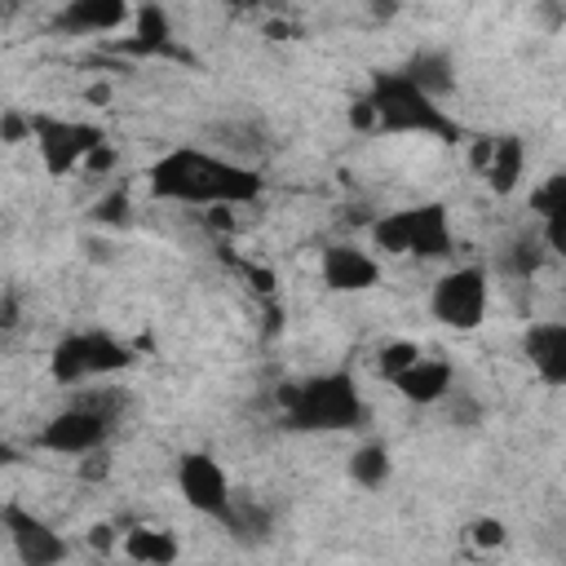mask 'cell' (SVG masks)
Listing matches in <instances>:
<instances>
[{"mask_svg":"<svg viewBox=\"0 0 566 566\" xmlns=\"http://www.w3.org/2000/svg\"><path fill=\"white\" fill-rule=\"evenodd\" d=\"M146 190L159 203L190 208H248L265 195V177L252 164H239L221 150L172 146L146 168Z\"/></svg>","mask_w":566,"mask_h":566,"instance_id":"1","label":"cell"},{"mask_svg":"<svg viewBox=\"0 0 566 566\" xmlns=\"http://www.w3.org/2000/svg\"><path fill=\"white\" fill-rule=\"evenodd\" d=\"M367 420L371 407L349 367H327L279 389V424L292 433H358Z\"/></svg>","mask_w":566,"mask_h":566,"instance_id":"2","label":"cell"},{"mask_svg":"<svg viewBox=\"0 0 566 566\" xmlns=\"http://www.w3.org/2000/svg\"><path fill=\"white\" fill-rule=\"evenodd\" d=\"M367 106L376 115V133H398V137H433V142H460V119L429 97L420 84H411L398 66H376L367 75Z\"/></svg>","mask_w":566,"mask_h":566,"instance_id":"3","label":"cell"},{"mask_svg":"<svg viewBox=\"0 0 566 566\" xmlns=\"http://www.w3.org/2000/svg\"><path fill=\"white\" fill-rule=\"evenodd\" d=\"M128 407V394L124 389H80L66 407H57L40 433H35V447L40 451H53V455H93V451H106L119 416Z\"/></svg>","mask_w":566,"mask_h":566,"instance_id":"4","label":"cell"},{"mask_svg":"<svg viewBox=\"0 0 566 566\" xmlns=\"http://www.w3.org/2000/svg\"><path fill=\"white\" fill-rule=\"evenodd\" d=\"M367 234H371V248L385 256H416V261H451L455 256L451 208L438 199L380 212Z\"/></svg>","mask_w":566,"mask_h":566,"instance_id":"5","label":"cell"},{"mask_svg":"<svg viewBox=\"0 0 566 566\" xmlns=\"http://www.w3.org/2000/svg\"><path fill=\"white\" fill-rule=\"evenodd\" d=\"M137 363V349L128 340H119L106 327H71L53 340L49 349V380L62 389H80L88 380H106L119 376Z\"/></svg>","mask_w":566,"mask_h":566,"instance_id":"6","label":"cell"},{"mask_svg":"<svg viewBox=\"0 0 566 566\" xmlns=\"http://www.w3.org/2000/svg\"><path fill=\"white\" fill-rule=\"evenodd\" d=\"M491 305V274L486 265H451L429 287V318L447 332H478Z\"/></svg>","mask_w":566,"mask_h":566,"instance_id":"7","label":"cell"},{"mask_svg":"<svg viewBox=\"0 0 566 566\" xmlns=\"http://www.w3.org/2000/svg\"><path fill=\"white\" fill-rule=\"evenodd\" d=\"M27 119H31L35 155L49 177H71L106 142L102 124H93V119H71V115H49V111H35Z\"/></svg>","mask_w":566,"mask_h":566,"instance_id":"8","label":"cell"},{"mask_svg":"<svg viewBox=\"0 0 566 566\" xmlns=\"http://www.w3.org/2000/svg\"><path fill=\"white\" fill-rule=\"evenodd\" d=\"M172 482H177V495L186 500V509L226 526V517L234 509V482H230L226 464L212 451H181L177 469H172Z\"/></svg>","mask_w":566,"mask_h":566,"instance_id":"9","label":"cell"},{"mask_svg":"<svg viewBox=\"0 0 566 566\" xmlns=\"http://www.w3.org/2000/svg\"><path fill=\"white\" fill-rule=\"evenodd\" d=\"M0 526H4L9 548H13V557H18L22 566H57V562L71 557V544H66L40 513H31V509L18 504V500H9V504L0 509Z\"/></svg>","mask_w":566,"mask_h":566,"instance_id":"10","label":"cell"},{"mask_svg":"<svg viewBox=\"0 0 566 566\" xmlns=\"http://www.w3.org/2000/svg\"><path fill=\"white\" fill-rule=\"evenodd\" d=\"M318 279L336 296H358L380 283V261L358 243H327L318 252Z\"/></svg>","mask_w":566,"mask_h":566,"instance_id":"11","label":"cell"},{"mask_svg":"<svg viewBox=\"0 0 566 566\" xmlns=\"http://www.w3.org/2000/svg\"><path fill=\"white\" fill-rule=\"evenodd\" d=\"M473 168L482 172L491 195H513L526 177V142L517 133H500V137H482L473 146Z\"/></svg>","mask_w":566,"mask_h":566,"instance_id":"12","label":"cell"},{"mask_svg":"<svg viewBox=\"0 0 566 566\" xmlns=\"http://www.w3.org/2000/svg\"><path fill=\"white\" fill-rule=\"evenodd\" d=\"M522 358L531 363V371L548 385L562 389L566 385V323L562 318H539L522 332Z\"/></svg>","mask_w":566,"mask_h":566,"instance_id":"13","label":"cell"},{"mask_svg":"<svg viewBox=\"0 0 566 566\" xmlns=\"http://www.w3.org/2000/svg\"><path fill=\"white\" fill-rule=\"evenodd\" d=\"M133 18L128 0H62L53 13V35H111Z\"/></svg>","mask_w":566,"mask_h":566,"instance_id":"14","label":"cell"},{"mask_svg":"<svg viewBox=\"0 0 566 566\" xmlns=\"http://www.w3.org/2000/svg\"><path fill=\"white\" fill-rule=\"evenodd\" d=\"M115 49L128 53V57H186L181 44H177V35H172L168 9L155 4V0H146V4L133 13V35L115 40Z\"/></svg>","mask_w":566,"mask_h":566,"instance_id":"15","label":"cell"},{"mask_svg":"<svg viewBox=\"0 0 566 566\" xmlns=\"http://www.w3.org/2000/svg\"><path fill=\"white\" fill-rule=\"evenodd\" d=\"M389 385H394V389H398V398H402V402H411V407H438V402L447 398V389L455 385V367H451L447 358L420 354V358H416V363H407Z\"/></svg>","mask_w":566,"mask_h":566,"instance_id":"16","label":"cell"},{"mask_svg":"<svg viewBox=\"0 0 566 566\" xmlns=\"http://www.w3.org/2000/svg\"><path fill=\"white\" fill-rule=\"evenodd\" d=\"M398 71L411 84H420L429 97H438V102H447L455 93V57L447 49H416Z\"/></svg>","mask_w":566,"mask_h":566,"instance_id":"17","label":"cell"},{"mask_svg":"<svg viewBox=\"0 0 566 566\" xmlns=\"http://www.w3.org/2000/svg\"><path fill=\"white\" fill-rule=\"evenodd\" d=\"M208 137H212V150H221V155H230V159H239V164H252V168H256V159L270 155V137H265L256 124H248V119L212 124Z\"/></svg>","mask_w":566,"mask_h":566,"instance_id":"18","label":"cell"},{"mask_svg":"<svg viewBox=\"0 0 566 566\" xmlns=\"http://www.w3.org/2000/svg\"><path fill=\"white\" fill-rule=\"evenodd\" d=\"M115 553L128 557V562H142V566H168V562L181 557V544H177L172 531H159V526H133V531H124V539H119Z\"/></svg>","mask_w":566,"mask_h":566,"instance_id":"19","label":"cell"},{"mask_svg":"<svg viewBox=\"0 0 566 566\" xmlns=\"http://www.w3.org/2000/svg\"><path fill=\"white\" fill-rule=\"evenodd\" d=\"M345 473H349L354 486H363V491H380V486L394 478V455H389V447H385L380 438H367V442H358V447L349 451Z\"/></svg>","mask_w":566,"mask_h":566,"instance_id":"20","label":"cell"},{"mask_svg":"<svg viewBox=\"0 0 566 566\" xmlns=\"http://www.w3.org/2000/svg\"><path fill=\"white\" fill-rule=\"evenodd\" d=\"M548 243L535 234V230H522V234H513L504 248H500V270L509 274V279H535L544 265H548Z\"/></svg>","mask_w":566,"mask_h":566,"instance_id":"21","label":"cell"},{"mask_svg":"<svg viewBox=\"0 0 566 566\" xmlns=\"http://www.w3.org/2000/svg\"><path fill=\"white\" fill-rule=\"evenodd\" d=\"M226 531L239 539V544H265L274 535V513L261 504V500H243L234 495V509L226 517Z\"/></svg>","mask_w":566,"mask_h":566,"instance_id":"22","label":"cell"},{"mask_svg":"<svg viewBox=\"0 0 566 566\" xmlns=\"http://www.w3.org/2000/svg\"><path fill=\"white\" fill-rule=\"evenodd\" d=\"M531 212L544 221H566V172H548L535 190H531Z\"/></svg>","mask_w":566,"mask_h":566,"instance_id":"23","label":"cell"},{"mask_svg":"<svg viewBox=\"0 0 566 566\" xmlns=\"http://www.w3.org/2000/svg\"><path fill=\"white\" fill-rule=\"evenodd\" d=\"M438 407H447V420H451L455 429H478V424H482V416H486L482 398H478L473 389H460V385H451V389H447V398H442Z\"/></svg>","mask_w":566,"mask_h":566,"instance_id":"24","label":"cell"},{"mask_svg":"<svg viewBox=\"0 0 566 566\" xmlns=\"http://www.w3.org/2000/svg\"><path fill=\"white\" fill-rule=\"evenodd\" d=\"M424 349L416 345V340H407V336H394V340H385L380 349H376V371H380V380H394L407 363H416Z\"/></svg>","mask_w":566,"mask_h":566,"instance_id":"25","label":"cell"},{"mask_svg":"<svg viewBox=\"0 0 566 566\" xmlns=\"http://www.w3.org/2000/svg\"><path fill=\"white\" fill-rule=\"evenodd\" d=\"M469 539H473L478 548H500V544L509 539V526H504L500 517H473V522H469Z\"/></svg>","mask_w":566,"mask_h":566,"instance_id":"26","label":"cell"},{"mask_svg":"<svg viewBox=\"0 0 566 566\" xmlns=\"http://www.w3.org/2000/svg\"><path fill=\"white\" fill-rule=\"evenodd\" d=\"M93 221H102V226H124V221H128V195H124V190H111L106 199H97V203H93Z\"/></svg>","mask_w":566,"mask_h":566,"instance_id":"27","label":"cell"},{"mask_svg":"<svg viewBox=\"0 0 566 566\" xmlns=\"http://www.w3.org/2000/svg\"><path fill=\"white\" fill-rule=\"evenodd\" d=\"M18 327H22V296L13 287H4L0 292V340H9Z\"/></svg>","mask_w":566,"mask_h":566,"instance_id":"28","label":"cell"},{"mask_svg":"<svg viewBox=\"0 0 566 566\" xmlns=\"http://www.w3.org/2000/svg\"><path fill=\"white\" fill-rule=\"evenodd\" d=\"M0 142H4V146L31 142V119L18 115V111H4V115H0Z\"/></svg>","mask_w":566,"mask_h":566,"instance_id":"29","label":"cell"},{"mask_svg":"<svg viewBox=\"0 0 566 566\" xmlns=\"http://www.w3.org/2000/svg\"><path fill=\"white\" fill-rule=\"evenodd\" d=\"M84 168H88V172H111V168H115V146H111V142H102V146L84 159Z\"/></svg>","mask_w":566,"mask_h":566,"instance_id":"30","label":"cell"},{"mask_svg":"<svg viewBox=\"0 0 566 566\" xmlns=\"http://www.w3.org/2000/svg\"><path fill=\"white\" fill-rule=\"evenodd\" d=\"M88 539H93L97 553H115V548H119V544H115V526H106V522H97V526L88 531Z\"/></svg>","mask_w":566,"mask_h":566,"instance_id":"31","label":"cell"},{"mask_svg":"<svg viewBox=\"0 0 566 566\" xmlns=\"http://www.w3.org/2000/svg\"><path fill=\"white\" fill-rule=\"evenodd\" d=\"M18 460H22V451L0 433V469H9V464H18Z\"/></svg>","mask_w":566,"mask_h":566,"instance_id":"32","label":"cell"},{"mask_svg":"<svg viewBox=\"0 0 566 566\" xmlns=\"http://www.w3.org/2000/svg\"><path fill=\"white\" fill-rule=\"evenodd\" d=\"M226 4H230V9H252L256 0H226Z\"/></svg>","mask_w":566,"mask_h":566,"instance_id":"33","label":"cell"},{"mask_svg":"<svg viewBox=\"0 0 566 566\" xmlns=\"http://www.w3.org/2000/svg\"><path fill=\"white\" fill-rule=\"evenodd\" d=\"M27 0H0V9H22Z\"/></svg>","mask_w":566,"mask_h":566,"instance_id":"34","label":"cell"}]
</instances>
